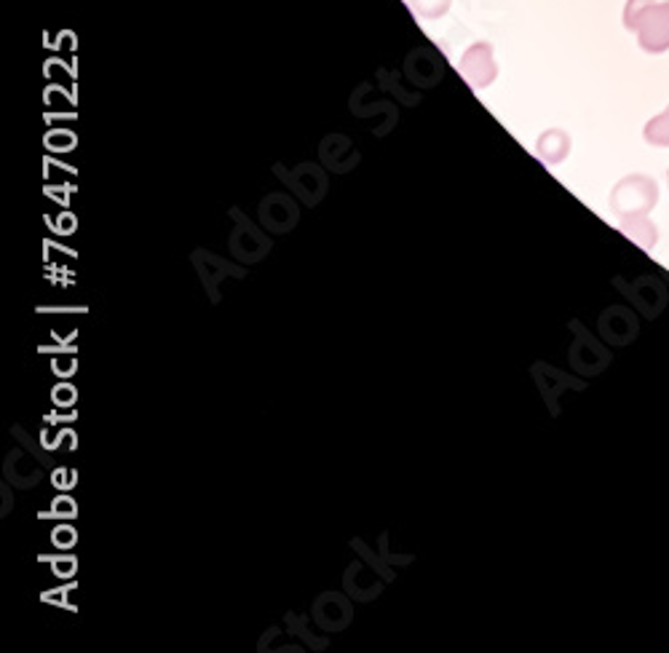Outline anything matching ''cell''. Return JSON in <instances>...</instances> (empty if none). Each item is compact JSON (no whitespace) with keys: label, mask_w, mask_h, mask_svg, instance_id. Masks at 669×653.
I'll return each mask as SVG.
<instances>
[{"label":"cell","mask_w":669,"mask_h":653,"mask_svg":"<svg viewBox=\"0 0 669 653\" xmlns=\"http://www.w3.org/2000/svg\"><path fill=\"white\" fill-rule=\"evenodd\" d=\"M659 204V185L648 174H629L610 191V210L616 217L648 215Z\"/></svg>","instance_id":"1"},{"label":"cell","mask_w":669,"mask_h":653,"mask_svg":"<svg viewBox=\"0 0 669 653\" xmlns=\"http://www.w3.org/2000/svg\"><path fill=\"white\" fill-rule=\"evenodd\" d=\"M635 38L646 54H667L669 51V0H656L635 22Z\"/></svg>","instance_id":"2"},{"label":"cell","mask_w":669,"mask_h":653,"mask_svg":"<svg viewBox=\"0 0 669 653\" xmlns=\"http://www.w3.org/2000/svg\"><path fill=\"white\" fill-rule=\"evenodd\" d=\"M460 73H464V79L469 81L474 89L490 86L498 73L490 43H474L464 54V60H460Z\"/></svg>","instance_id":"3"},{"label":"cell","mask_w":669,"mask_h":653,"mask_svg":"<svg viewBox=\"0 0 669 653\" xmlns=\"http://www.w3.org/2000/svg\"><path fill=\"white\" fill-rule=\"evenodd\" d=\"M260 215H263L265 228H271V231H290L292 225L297 223V210L292 206L287 196L265 198Z\"/></svg>","instance_id":"4"},{"label":"cell","mask_w":669,"mask_h":653,"mask_svg":"<svg viewBox=\"0 0 669 653\" xmlns=\"http://www.w3.org/2000/svg\"><path fill=\"white\" fill-rule=\"evenodd\" d=\"M619 223L621 234H627L642 249H653L656 242H659V231H656V225L648 220V215L619 217Z\"/></svg>","instance_id":"5"},{"label":"cell","mask_w":669,"mask_h":653,"mask_svg":"<svg viewBox=\"0 0 669 653\" xmlns=\"http://www.w3.org/2000/svg\"><path fill=\"white\" fill-rule=\"evenodd\" d=\"M538 159L547 161V164H560V161L570 153V137L562 129H549L547 134H541L536 145Z\"/></svg>","instance_id":"6"},{"label":"cell","mask_w":669,"mask_h":653,"mask_svg":"<svg viewBox=\"0 0 669 653\" xmlns=\"http://www.w3.org/2000/svg\"><path fill=\"white\" fill-rule=\"evenodd\" d=\"M642 137L653 147H669V105L648 121L646 129H642Z\"/></svg>","instance_id":"7"},{"label":"cell","mask_w":669,"mask_h":653,"mask_svg":"<svg viewBox=\"0 0 669 653\" xmlns=\"http://www.w3.org/2000/svg\"><path fill=\"white\" fill-rule=\"evenodd\" d=\"M415 14L426 17V19H439L450 9V0H410Z\"/></svg>","instance_id":"8"},{"label":"cell","mask_w":669,"mask_h":653,"mask_svg":"<svg viewBox=\"0 0 669 653\" xmlns=\"http://www.w3.org/2000/svg\"><path fill=\"white\" fill-rule=\"evenodd\" d=\"M656 0H627V6H624V28L632 32L635 22H638L640 14L646 9H651Z\"/></svg>","instance_id":"9"},{"label":"cell","mask_w":669,"mask_h":653,"mask_svg":"<svg viewBox=\"0 0 669 653\" xmlns=\"http://www.w3.org/2000/svg\"><path fill=\"white\" fill-rule=\"evenodd\" d=\"M667 183H669V172H667Z\"/></svg>","instance_id":"10"}]
</instances>
